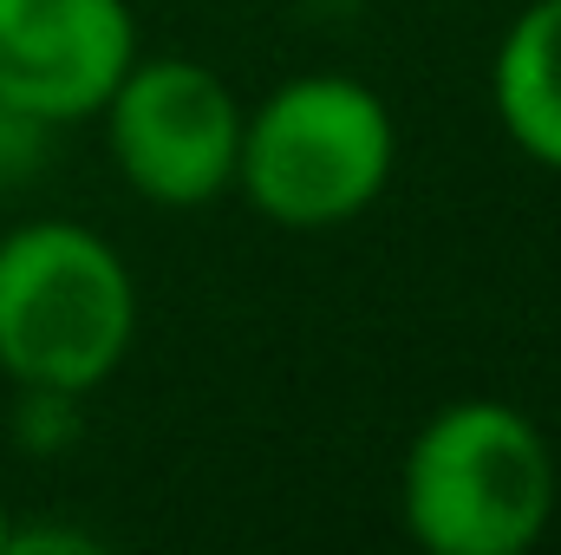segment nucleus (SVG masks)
<instances>
[{"instance_id":"1","label":"nucleus","mask_w":561,"mask_h":555,"mask_svg":"<svg viewBox=\"0 0 561 555\" xmlns=\"http://www.w3.org/2000/svg\"><path fill=\"white\" fill-rule=\"evenodd\" d=\"M138 340V281L125 256L66 216L0 236V373L33 399L105 386Z\"/></svg>"},{"instance_id":"2","label":"nucleus","mask_w":561,"mask_h":555,"mask_svg":"<svg viewBox=\"0 0 561 555\" xmlns=\"http://www.w3.org/2000/svg\"><path fill=\"white\" fill-rule=\"evenodd\" d=\"M399 510L431 555H523L556 517V451L510 399H450L405 444Z\"/></svg>"},{"instance_id":"3","label":"nucleus","mask_w":561,"mask_h":555,"mask_svg":"<svg viewBox=\"0 0 561 555\" xmlns=\"http://www.w3.org/2000/svg\"><path fill=\"white\" fill-rule=\"evenodd\" d=\"M399 163L386 99L346 72H300L242 118L236 190L280 229H333L379 203Z\"/></svg>"},{"instance_id":"4","label":"nucleus","mask_w":561,"mask_h":555,"mask_svg":"<svg viewBox=\"0 0 561 555\" xmlns=\"http://www.w3.org/2000/svg\"><path fill=\"white\" fill-rule=\"evenodd\" d=\"M105 150L125 183L157 209H203L236 190L242 99L203 59H131V72L99 105Z\"/></svg>"},{"instance_id":"5","label":"nucleus","mask_w":561,"mask_h":555,"mask_svg":"<svg viewBox=\"0 0 561 555\" xmlns=\"http://www.w3.org/2000/svg\"><path fill=\"white\" fill-rule=\"evenodd\" d=\"M138 59L125 0H0V105L39 125L99 118Z\"/></svg>"},{"instance_id":"6","label":"nucleus","mask_w":561,"mask_h":555,"mask_svg":"<svg viewBox=\"0 0 561 555\" xmlns=\"http://www.w3.org/2000/svg\"><path fill=\"white\" fill-rule=\"evenodd\" d=\"M490 105L529 163L561 170V0H529L510 20L490 59Z\"/></svg>"},{"instance_id":"7","label":"nucleus","mask_w":561,"mask_h":555,"mask_svg":"<svg viewBox=\"0 0 561 555\" xmlns=\"http://www.w3.org/2000/svg\"><path fill=\"white\" fill-rule=\"evenodd\" d=\"M7 530H13V523H7V503H0V555H7Z\"/></svg>"}]
</instances>
